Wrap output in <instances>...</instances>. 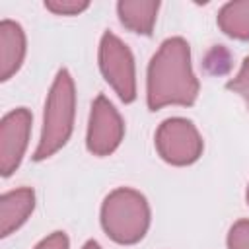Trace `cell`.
<instances>
[{"label":"cell","instance_id":"7","mask_svg":"<svg viewBox=\"0 0 249 249\" xmlns=\"http://www.w3.org/2000/svg\"><path fill=\"white\" fill-rule=\"evenodd\" d=\"M33 115L27 107H18L6 113L0 121V175L10 177L21 163L29 136Z\"/></svg>","mask_w":249,"mask_h":249},{"label":"cell","instance_id":"1","mask_svg":"<svg viewBox=\"0 0 249 249\" xmlns=\"http://www.w3.org/2000/svg\"><path fill=\"white\" fill-rule=\"evenodd\" d=\"M198 78L191 64V47L183 37L165 39L154 53L146 72V103L150 111L167 105L191 107L198 97Z\"/></svg>","mask_w":249,"mask_h":249},{"label":"cell","instance_id":"15","mask_svg":"<svg viewBox=\"0 0 249 249\" xmlns=\"http://www.w3.org/2000/svg\"><path fill=\"white\" fill-rule=\"evenodd\" d=\"M33 249H70V239L64 231H53L43 237Z\"/></svg>","mask_w":249,"mask_h":249},{"label":"cell","instance_id":"6","mask_svg":"<svg viewBox=\"0 0 249 249\" xmlns=\"http://www.w3.org/2000/svg\"><path fill=\"white\" fill-rule=\"evenodd\" d=\"M124 138V121L115 105L105 97L97 95L91 103L89 119H88V132H86V146L88 152L105 158L117 152Z\"/></svg>","mask_w":249,"mask_h":249},{"label":"cell","instance_id":"12","mask_svg":"<svg viewBox=\"0 0 249 249\" xmlns=\"http://www.w3.org/2000/svg\"><path fill=\"white\" fill-rule=\"evenodd\" d=\"M89 8L88 0H45V10L54 16H78Z\"/></svg>","mask_w":249,"mask_h":249},{"label":"cell","instance_id":"5","mask_svg":"<svg viewBox=\"0 0 249 249\" xmlns=\"http://www.w3.org/2000/svg\"><path fill=\"white\" fill-rule=\"evenodd\" d=\"M154 144L160 158L175 167L195 163L204 150V142L198 128L193 124V121L183 117L165 119L156 130Z\"/></svg>","mask_w":249,"mask_h":249},{"label":"cell","instance_id":"11","mask_svg":"<svg viewBox=\"0 0 249 249\" xmlns=\"http://www.w3.org/2000/svg\"><path fill=\"white\" fill-rule=\"evenodd\" d=\"M220 31L237 41H249V0L228 2L216 16Z\"/></svg>","mask_w":249,"mask_h":249},{"label":"cell","instance_id":"13","mask_svg":"<svg viewBox=\"0 0 249 249\" xmlns=\"http://www.w3.org/2000/svg\"><path fill=\"white\" fill-rule=\"evenodd\" d=\"M226 88H228L230 91L237 93V95L245 101V105H247V109H249V56L243 58L239 72L226 84Z\"/></svg>","mask_w":249,"mask_h":249},{"label":"cell","instance_id":"14","mask_svg":"<svg viewBox=\"0 0 249 249\" xmlns=\"http://www.w3.org/2000/svg\"><path fill=\"white\" fill-rule=\"evenodd\" d=\"M228 249H249V220H237L226 237Z\"/></svg>","mask_w":249,"mask_h":249},{"label":"cell","instance_id":"3","mask_svg":"<svg viewBox=\"0 0 249 249\" xmlns=\"http://www.w3.org/2000/svg\"><path fill=\"white\" fill-rule=\"evenodd\" d=\"M99 220L109 239L119 245H134L148 233L152 210L140 191L119 187L105 196Z\"/></svg>","mask_w":249,"mask_h":249},{"label":"cell","instance_id":"10","mask_svg":"<svg viewBox=\"0 0 249 249\" xmlns=\"http://www.w3.org/2000/svg\"><path fill=\"white\" fill-rule=\"evenodd\" d=\"M158 0H121L117 2L119 21L132 33L152 35L158 19Z\"/></svg>","mask_w":249,"mask_h":249},{"label":"cell","instance_id":"16","mask_svg":"<svg viewBox=\"0 0 249 249\" xmlns=\"http://www.w3.org/2000/svg\"><path fill=\"white\" fill-rule=\"evenodd\" d=\"M82 249H101V245L95 241V239H89V241H86L84 243V247Z\"/></svg>","mask_w":249,"mask_h":249},{"label":"cell","instance_id":"17","mask_svg":"<svg viewBox=\"0 0 249 249\" xmlns=\"http://www.w3.org/2000/svg\"><path fill=\"white\" fill-rule=\"evenodd\" d=\"M245 200H247V204H249V185H247V191H245Z\"/></svg>","mask_w":249,"mask_h":249},{"label":"cell","instance_id":"2","mask_svg":"<svg viewBox=\"0 0 249 249\" xmlns=\"http://www.w3.org/2000/svg\"><path fill=\"white\" fill-rule=\"evenodd\" d=\"M74 119H76V84L70 72L66 68H60L47 93L41 136L33 152L35 161H43L66 146V142L74 132Z\"/></svg>","mask_w":249,"mask_h":249},{"label":"cell","instance_id":"4","mask_svg":"<svg viewBox=\"0 0 249 249\" xmlns=\"http://www.w3.org/2000/svg\"><path fill=\"white\" fill-rule=\"evenodd\" d=\"M99 70L123 103L136 99V64L132 51L113 31H105L99 41Z\"/></svg>","mask_w":249,"mask_h":249},{"label":"cell","instance_id":"8","mask_svg":"<svg viewBox=\"0 0 249 249\" xmlns=\"http://www.w3.org/2000/svg\"><path fill=\"white\" fill-rule=\"evenodd\" d=\"M27 39L23 27L14 19L0 21V80L8 82L23 64Z\"/></svg>","mask_w":249,"mask_h":249},{"label":"cell","instance_id":"9","mask_svg":"<svg viewBox=\"0 0 249 249\" xmlns=\"http://www.w3.org/2000/svg\"><path fill=\"white\" fill-rule=\"evenodd\" d=\"M35 210V193L29 187L6 191L0 196V237L18 231Z\"/></svg>","mask_w":249,"mask_h":249}]
</instances>
